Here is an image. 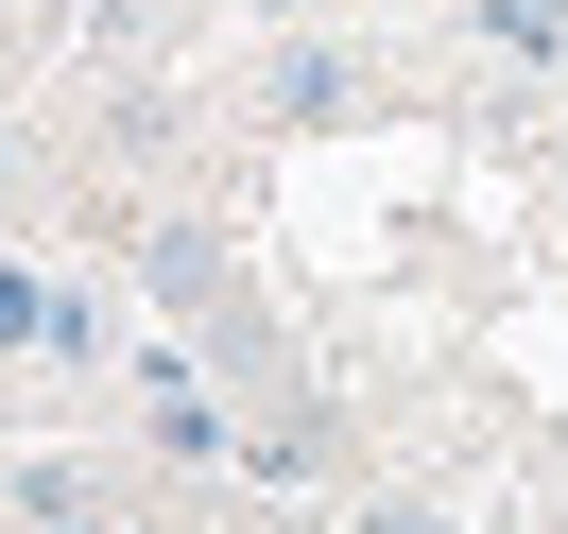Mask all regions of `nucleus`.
Here are the masks:
<instances>
[{"mask_svg": "<svg viewBox=\"0 0 568 534\" xmlns=\"http://www.w3.org/2000/svg\"><path fill=\"white\" fill-rule=\"evenodd\" d=\"M139 431H155V449H173V465H258V431H242V414H224V396H207V380H190V362H173V345H155V362H139Z\"/></svg>", "mask_w": 568, "mask_h": 534, "instance_id": "1", "label": "nucleus"}, {"mask_svg": "<svg viewBox=\"0 0 568 534\" xmlns=\"http://www.w3.org/2000/svg\"><path fill=\"white\" fill-rule=\"evenodd\" d=\"M70 534H104V517H70Z\"/></svg>", "mask_w": 568, "mask_h": 534, "instance_id": "5", "label": "nucleus"}, {"mask_svg": "<svg viewBox=\"0 0 568 534\" xmlns=\"http://www.w3.org/2000/svg\"><path fill=\"white\" fill-rule=\"evenodd\" d=\"M0 500H18V534H70V517H87V465H70V449H36Z\"/></svg>", "mask_w": 568, "mask_h": 534, "instance_id": "4", "label": "nucleus"}, {"mask_svg": "<svg viewBox=\"0 0 568 534\" xmlns=\"http://www.w3.org/2000/svg\"><path fill=\"white\" fill-rule=\"evenodd\" d=\"M258 104H276L293 139H311V121H345V104H362V70H345V36H276V70H258Z\"/></svg>", "mask_w": 568, "mask_h": 534, "instance_id": "2", "label": "nucleus"}, {"mask_svg": "<svg viewBox=\"0 0 568 534\" xmlns=\"http://www.w3.org/2000/svg\"><path fill=\"white\" fill-rule=\"evenodd\" d=\"M483 52H517V70H568V0H483Z\"/></svg>", "mask_w": 568, "mask_h": 534, "instance_id": "3", "label": "nucleus"}]
</instances>
